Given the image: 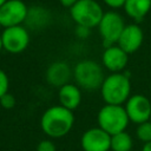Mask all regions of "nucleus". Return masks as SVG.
<instances>
[{
    "mask_svg": "<svg viewBox=\"0 0 151 151\" xmlns=\"http://www.w3.org/2000/svg\"><path fill=\"white\" fill-rule=\"evenodd\" d=\"M73 124V111H70L61 105L48 107L40 118V127L42 132L51 138H61L66 136L72 130Z\"/></svg>",
    "mask_w": 151,
    "mask_h": 151,
    "instance_id": "nucleus-1",
    "label": "nucleus"
},
{
    "mask_svg": "<svg viewBox=\"0 0 151 151\" xmlns=\"http://www.w3.org/2000/svg\"><path fill=\"white\" fill-rule=\"evenodd\" d=\"M101 98L109 105H123L130 98L131 81L129 77L122 72L111 73L105 77L100 87Z\"/></svg>",
    "mask_w": 151,
    "mask_h": 151,
    "instance_id": "nucleus-2",
    "label": "nucleus"
},
{
    "mask_svg": "<svg viewBox=\"0 0 151 151\" xmlns=\"http://www.w3.org/2000/svg\"><path fill=\"white\" fill-rule=\"evenodd\" d=\"M98 126L110 136L126 130L130 120L123 105L105 104L97 114Z\"/></svg>",
    "mask_w": 151,
    "mask_h": 151,
    "instance_id": "nucleus-3",
    "label": "nucleus"
},
{
    "mask_svg": "<svg viewBox=\"0 0 151 151\" xmlns=\"http://www.w3.org/2000/svg\"><path fill=\"white\" fill-rule=\"evenodd\" d=\"M73 77L79 87L94 91L101 87L105 79L101 66L94 60H81L76 64L73 68Z\"/></svg>",
    "mask_w": 151,
    "mask_h": 151,
    "instance_id": "nucleus-4",
    "label": "nucleus"
},
{
    "mask_svg": "<svg viewBox=\"0 0 151 151\" xmlns=\"http://www.w3.org/2000/svg\"><path fill=\"white\" fill-rule=\"evenodd\" d=\"M70 14L78 26L93 28L99 25L104 12L97 0H79L70 8Z\"/></svg>",
    "mask_w": 151,
    "mask_h": 151,
    "instance_id": "nucleus-5",
    "label": "nucleus"
},
{
    "mask_svg": "<svg viewBox=\"0 0 151 151\" xmlns=\"http://www.w3.org/2000/svg\"><path fill=\"white\" fill-rule=\"evenodd\" d=\"M125 26L126 25L124 22V19L119 13L114 11H109L104 13L98 25V29L103 38V44L105 48L117 44Z\"/></svg>",
    "mask_w": 151,
    "mask_h": 151,
    "instance_id": "nucleus-6",
    "label": "nucleus"
},
{
    "mask_svg": "<svg viewBox=\"0 0 151 151\" xmlns=\"http://www.w3.org/2000/svg\"><path fill=\"white\" fill-rule=\"evenodd\" d=\"M28 7L22 0H7L0 7V26L7 28L25 22Z\"/></svg>",
    "mask_w": 151,
    "mask_h": 151,
    "instance_id": "nucleus-7",
    "label": "nucleus"
},
{
    "mask_svg": "<svg viewBox=\"0 0 151 151\" xmlns=\"http://www.w3.org/2000/svg\"><path fill=\"white\" fill-rule=\"evenodd\" d=\"M4 50L17 54L25 51L29 44V33L27 28L22 25L7 27L1 33Z\"/></svg>",
    "mask_w": 151,
    "mask_h": 151,
    "instance_id": "nucleus-8",
    "label": "nucleus"
},
{
    "mask_svg": "<svg viewBox=\"0 0 151 151\" xmlns=\"http://www.w3.org/2000/svg\"><path fill=\"white\" fill-rule=\"evenodd\" d=\"M124 109L129 120L134 124H142L151 118V101L144 94H133L126 100Z\"/></svg>",
    "mask_w": 151,
    "mask_h": 151,
    "instance_id": "nucleus-9",
    "label": "nucleus"
},
{
    "mask_svg": "<svg viewBox=\"0 0 151 151\" xmlns=\"http://www.w3.org/2000/svg\"><path fill=\"white\" fill-rule=\"evenodd\" d=\"M80 145L84 151H109L111 150V136L99 126L91 127L83 133Z\"/></svg>",
    "mask_w": 151,
    "mask_h": 151,
    "instance_id": "nucleus-10",
    "label": "nucleus"
},
{
    "mask_svg": "<svg viewBox=\"0 0 151 151\" xmlns=\"http://www.w3.org/2000/svg\"><path fill=\"white\" fill-rule=\"evenodd\" d=\"M143 40H144L143 29L137 24H129L124 27L117 41V45L127 54H130L139 50V47L143 44Z\"/></svg>",
    "mask_w": 151,
    "mask_h": 151,
    "instance_id": "nucleus-11",
    "label": "nucleus"
},
{
    "mask_svg": "<svg viewBox=\"0 0 151 151\" xmlns=\"http://www.w3.org/2000/svg\"><path fill=\"white\" fill-rule=\"evenodd\" d=\"M129 61V54L123 51L117 44L104 50L101 55L103 65L112 73H119L125 68Z\"/></svg>",
    "mask_w": 151,
    "mask_h": 151,
    "instance_id": "nucleus-12",
    "label": "nucleus"
},
{
    "mask_svg": "<svg viewBox=\"0 0 151 151\" xmlns=\"http://www.w3.org/2000/svg\"><path fill=\"white\" fill-rule=\"evenodd\" d=\"M71 76H73V71L66 61H54L46 70V81L54 86L61 87L68 84Z\"/></svg>",
    "mask_w": 151,
    "mask_h": 151,
    "instance_id": "nucleus-13",
    "label": "nucleus"
},
{
    "mask_svg": "<svg viewBox=\"0 0 151 151\" xmlns=\"http://www.w3.org/2000/svg\"><path fill=\"white\" fill-rule=\"evenodd\" d=\"M58 98L60 103L59 105L64 106L70 111H73L81 103V92L78 85H73L68 83L59 88Z\"/></svg>",
    "mask_w": 151,
    "mask_h": 151,
    "instance_id": "nucleus-14",
    "label": "nucleus"
},
{
    "mask_svg": "<svg viewBox=\"0 0 151 151\" xmlns=\"http://www.w3.org/2000/svg\"><path fill=\"white\" fill-rule=\"evenodd\" d=\"M50 21V13L41 6H33L28 8L25 24L32 29H41L46 27Z\"/></svg>",
    "mask_w": 151,
    "mask_h": 151,
    "instance_id": "nucleus-15",
    "label": "nucleus"
},
{
    "mask_svg": "<svg viewBox=\"0 0 151 151\" xmlns=\"http://www.w3.org/2000/svg\"><path fill=\"white\" fill-rule=\"evenodd\" d=\"M123 8L131 19L140 21L151 9V0H125Z\"/></svg>",
    "mask_w": 151,
    "mask_h": 151,
    "instance_id": "nucleus-16",
    "label": "nucleus"
},
{
    "mask_svg": "<svg viewBox=\"0 0 151 151\" xmlns=\"http://www.w3.org/2000/svg\"><path fill=\"white\" fill-rule=\"evenodd\" d=\"M132 147L133 139L126 131L111 136V151H131Z\"/></svg>",
    "mask_w": 151,
    "mask_h": 151,
    "instance_id": "nucleus-17",
    "label": "nucleus"
},
{
    "mask_svg": "<svg viewBox=\"0 0 151 151\" xmlns=\"http://www.w3.org/2000/svg\"><path fill=\"white\" fill-rule=\"evenodd\" d=\"M136 136L144 144L150 143L151 142V120L138 124L136 129Z\"/></svg>",
    "mask_w": 151,
    "mask_h": 151,
    "instance_id": "nucleus-18",
    "label": "nucleus"
},
{
    "mask_svg": "<svg viewBox=\"0 0 151 151\" xmlns=\"http://www.w3.org/2000/svg\"><path fill=\"white\" fill-rule=\"evenodd\" d=\"M15 103H17L15 97L12 93H9V92H7L6 94H4L0 98V106L4 107V109H6V110L13 109L15 106Z\"/></svg>",
    "mask_w": 151,
    "mask_h": 151,
    "instance_id": "nucleus-19",
    "label": "nucleus"
},
{
    "mask_svg": "<svg viewBox=\"0 0 151 151\" xmlns=\"http://www.w3.org/2000/svg\"><path fill=\"white\" fill-rule=\"evenodd\" d=\"M8 87H9L8 76L6 74V72L4 70L0 68V98L8 92Z\"/></svg>",
    "mask_w": 151,
    "mask_h": 151,
    "instance_id": "nucleus-20",
    "label": "nucleus"
},
{
    "mask_svg": "<svg viewBox=\"0 0 151 151\" xmlns=\"http://www.w3.org/2000/svg\"><path fill=\"white\" fill-rule=\"evenodd\" d=\"M35 151H57V147L51 139H42L38 143Z\"/></svg>",
    "mask_w": 151,
    "mask_h": 151,
    "instance_id": "nucleus-21",
    "label": "nucleus"
},
{
    "mask_svg": "<svg viewBox=\"0 0 151 151\" xmlns=\"http://www.w3.org/2000/svg\"><path fill=\"white\" fill-rule=\"evenodd\" d=\"M91 33V28H87V27H84V26H78L77 25V28H76V35L78 38H81V39H86Z\"/></svg>",
    "mask_w": 151,
    "mask_h": 151,
    "instance_id": "nucleus-22",
    "label": "nucleus"
},
{
    "mask_svg": "<svg viewBox=\"0 0 151 151\" xmlns=\"http://www.w3.org/2000/svg\"><path fill=\"white\" fill-rule=\"evenodd\" d=\"M109 7L111 8H119L123 7L125 4V0H103Z\"/></svg>",
    "mask_w": 151,
    "mask_h": 151,
    "instance_id": "nucleus-23",
    "label": "nucleus"
},
{
    "mask_svg": "<svg viewBox=\"0 0 151 151\" xmlns=\"http://www.w3.org/2000/svg\"><path fill=\"white\" fill-rule=\"evenodd\" d=\"M79 0H59V2L64 6V7H68V8H71L73 5H76L77 2H78Z\"/></svg>",
    "mask_w": 151,
    "mask_h": 151,
    "instance_id": "nucleus-24",
    "label": "nucleus"
},
{
    "mask_svg": "<svg viewBox=\"0 0 151 151\" xmlns=\"http://www.w3.org/2000/svg\"><path fill=\"white\" fill-rule=\"evenodd\" d=\"M142 151H151V142L144 144L143 147H142Z\"/></svg>",
    "mask_w": 151,
    "mask_h": 151,
    "instance_id": "nucleus-25",
    "label": "nucleus"
},
{
    "mask_svg": "<svg viewBox=\"0 0 151 151\" xmlns=\"http://www.w3.org/2000/svg\"><path fill=\"white\" fill-rule=\"evenodd\" d=\"M1 50H4V45H2V39H1V34H0V52Z\"/></svg>",
    "mask_w": 151,
    "mask_h": 151,
    "instance_id": "nucleus-26",
    "label": "nucleus"
},
{
    "mask_svg": "<svg viewBox=\"0 0 151 151\" xmlns=\"http://www.w3.org/2000/svg\"><path fill=\"white\" fill-rule=\"evenodd\" d=\"M6 1H7V0H0V7H1V6H2V5L6 2Z\"/></svg>",
    "mask_w": 151,
    "mask_h": 151,
    "instance_id": "nucleus-27",
    "label": "nucleus"
},
{
    "mask_svg": "<svg viewBox=\"0 0 151 151\" xmlns=\"http://www.w3.org/2000/svg\"><path fill=\"white\" fill-rule=\"evenodd\" d=\"M150 120H151V118H150Z\"/></svg>",
    "mask_w": 151,
    "mask_h": 151,
    "instance_id": "nucleus-28",
    "label": "nucleus"
}]
</instances>
